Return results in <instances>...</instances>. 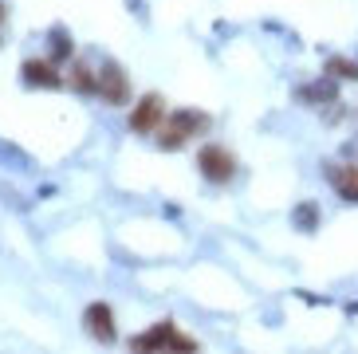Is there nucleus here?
Listing matches in <instances>:
<instances>
[{"mask_svg":"<svg viewBox=\"0 0 358 354\" xmlns=\"http://www.w3.org/2000/svg\"><path fill=\"white\" fill-rule=\"evenodd\" d=\"M99 99H106V103H127L130 99V83H127V75H122V67L106 63L103 71H99Z\"/></svg>","mask_w":358,"mask_h":354,"instance_id":"423d86ee","label":"nucleus"},{"mask_svg":"<svg viewBox=\"0 0 358 354\" xmlns=\"http://www.w3.org/2000/svg\"><path fill=\"white\" fill-rule=\"evenodd\" d=\"M83 323H87V331L95 334L99 343H115V339H118L115 311H110L106 303H91V307H87V315H83Z\"/></svg>","mask_w":358,"mask_h":354,"instance_id":"39448f33","label":"nucleus"},{"mask_svg":"<svg viewBox=\"0 0 358 354\" xmlns=\"http://www.w3.org/2000/svg\"><path fill=\"white\" fill-rule=\"evenodd\" d=\"M20 79L32 87H64V75H59V63L48 59H28L20 67Z\"/></svg>","mask_w":358,"mask_h":354,"instance_id":"0eeeda50","label":"nucleus"},{"mask_svg":"<svg viewBox=\"0 0 358 354\" xmlns=\"http://www.w3.org/2000/svg\"><path fill=\"white\" fill-rule=\"evenodd\" d=\"M327 71L335 75V79H358V63H350V59H327Z\"/></svg>","mask_w":358,"mask_h":354,"instance_id":"9d476101","label":"nucleus"},{"mask_svg":"<svg viewBox=\"0 0 358 354\" xmlns=\"http://www.w3.org/2000/svg\"><path fill=\"white\" fill-rule=\"evenodd\" d=\"M130 346L134 351H197V339H189V334H181L178 327L169 323H158L154 331L138 334V339H130Z\"/></svg>","mask_w":358,"mask_h":354,"instance_id":"f03ea898","label":"nucleus"},{"mask_svg":"<svg viewBox=\"0 0 358 354\" xmlns=\"http://www.w3.org/2000/svg\"><path fill=\"white\" fill-rule=\"evenodd\" d=\"M67 83H71L75 91H91V94H99V71H91L87 63H71V75H67Z\"/></svg>","mask_w":358,"mask_h":354,"instance_id":"1a4fd4ad","label":"nucleus"},{"mask_svg":"<svg viewBox=\"0 0 358 354\" xmlns=\"http://www.w3.org/2000/svg\"><path fill=\"white\" fill-rule=\"evenodd\" d=\"M295 220H299V225H315L319 220V208L311 205V208H299V213H295Z\"/></svg>","mask_w":358,"mask_h":354,"instance_id":"9b49d317","label":"nucleus"},{"mask_svg":"<svg viewBox=\"0 0 358 354\" xmlns=\"http://www.w3.org/2000/svg\"><path fill=\"white\" fill-rule=\"evenodd\" d=\"M162 122H166V103H162V94H146V99L130 111V130H134V134H158Z\"/></svg>","mask_w":358,"mask_h":354,"instance_id":"20e7f679","label":"nucleus"},{"mask_svg":"<svg viewBox=\"0 0 358 354\" xmlns=\"http://www.w3.org/2000/svg\"><path fill=\"white\" fill-rule=\"evenodd\" d=\"M52 48H55V55H59V59H64V55L71 52V43H67V36H64V31H59V36H52Z\"/></svg>","mask_w":358,"mask_h":354,"instance_id":"f8f14e48","label":"nucleus"},{"mask_svg":"<svg viewBox=\"0 0 358 354\" xmlns=\"http://www.w3.org/2000/svg\"><path fill=\"white\" fill-rule=\"evenodd\" d=\"M209 126H213L209 115H201V111H181V115H173V118H166V122H162L158 146H162V150H181L189 138L205 134Z\"/></svg>","mask_w":358,"mask_h":354,"instance_id":"f257e3e1","label":"nucleus"},{"mask_svg":"<svg viewBox=\"0 0 358 354\" xmlns=\"http://www.w3.org/2000/svg\"><path fill=\"white\" fill-rule=\"evenodd\" d=\"M197 169H201L205 181H213V185H229L232 177H236V157H232L224 146H201Z\"/></svg>","mask_w":358,"mask_h":354,"instance_id":"7ed1b4c3","label":"nucleus"},{"mask_svg":"<svg viewBox=\"0 0 358 354\" xmlns=\"http://www.w3.org/2000/svg\"><path fill=\"white\" fill-rule=\"evenodd\" d=\"M8 20V8H4V0H0V24Z\"/></svg>","mask_w":358,"mask_h":354,"instance_id":"ddd939ff","label":"nucleus"},{"mask_svg":"<svg viewBox=\"0 0 358 354\" xmlns=\"http://www.w3.org/2000/svg\"><path fill=\"white\" fill-rule=\"evenodd\" d=\"M327 177H331V185L338 189V197H347V201H358V162L355 166H331L327 169Z\"/></svg>","mask_w":358,"mask_h":354,"instance_id":"6e6552de","label":"nucleus"}]
</instances>
